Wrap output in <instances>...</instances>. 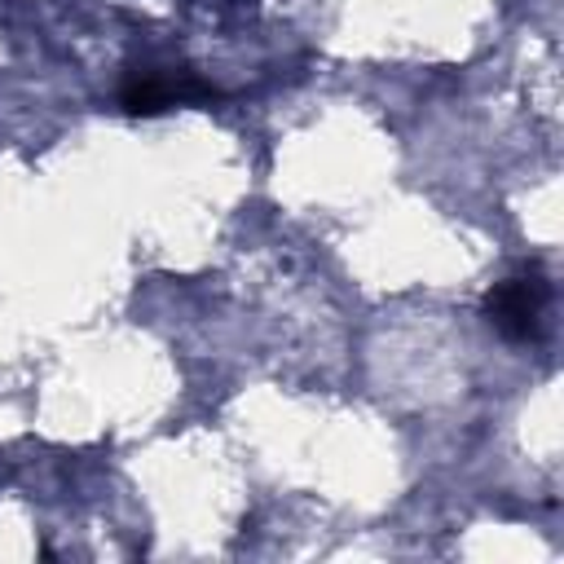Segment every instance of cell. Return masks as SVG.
<instances>
[{"mask_svg":"<svg viewBox=\"0 0 564 564\" xmlns=\"http://www.w3.org/2000/svg\"><path fill=\"white\" fill-rule=\"evenodd\" d=\"M542 304H546V282L538 269H524L507 282H498L489 295H485V317L498 335L524 344V339H538V317H542Z\"/></svg>","mask_w":564,"mask_h":564,"instance_id":"obj_1","label":"cell"},{"mask_svg":"<svg viewBox=\"0 0 564 564\" xmlns=\"http://www.w3.org/2000/svg\"><path fill=\"white\" fill-rule=\"evenodd\" d=\"M216 88L203 84L194 70H132L119 88V101L128 115H159L167 106H185V101H212Z\"/></svg>","mask_w":564,"mask_h":564,"instance_id":"obj_2","label":"cell"}]
</instances>
